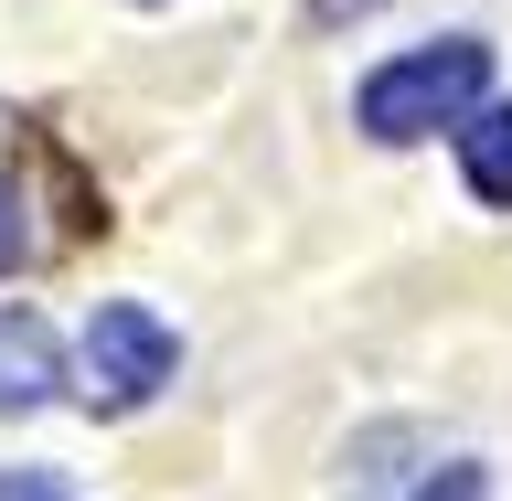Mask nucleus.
<instances>
[{
	"label": "nucleus",
	"instance_id": "obj_1",
	"mask_svg": "<svg viewBox=\"0 0 512 501\" xmlns=\"http://www.w3.org/2000/svg\"><path fill=\"white\" fill-rule=\"evenodd\" d=\"M480 96H491V43H480V32H438V43L374 64L363 96H352V118H363V139L406 150V139H427V128H459Z\"/></svg>",
	"mask_w": 512,
	"mask_h": 501
},
{
	"label": "nucleus",
	"instance_id": "obj_2",
	"mask_svg": "<svg viewBox=\"0 0 512 501\" xmlns=\"http://www.w3.org/2000/svg\"><path fill=\"white\" fill-rule=\"evenodd\" d=\"M171 374H182V342H171V320H160L150 299H107V310L86 320V352H75V395H86L96 416L150 406Z\"/></svg>",
	"mask_w": 512,
	"mask_h": 501
},
{
	"label": "nucleus",
	"instance_id": "obj_3",
	"mask_svg": "<svg viewBox=\"0 0 512 501\" xmlns=\"http://www.w3.org/2000/svg\"><path fill=\"white\" fill-rule=\"evenodd\" d=\"M54 395V331L32 310H0V416H32Z\"/></svg>",
	"mask_w": 512,
	"mask_h": 501
},
{
	"label": "nucleus",
	"instance_id": "obj_4",
	"mask_svg": "<svg viewBox=\"0 0 512 501\" xmlns=\"http://www.w3.org/2000/svg\"><path fill=\"white\" fill-rule=\"evenodd\" d=\"M459 171H470L480 203H512V107H491V96H480L470 118H459Z\"/></svg>",
	"mask_w": 512,
	"mask_h": 501
},
{
	"label": "nucleus",
	"instance_id": "obj_5",
	"mask_svg": "<svg viewBox=\"0 0 512 501\" xmlns=\"http://www.w3.org/2000/svg\"><path fill=\"white\" fill-rule=\"evenodd\" d=\"M416 501H491V480H480L470 459H448L438 480H416Z\"/></svg>",
	"mask_w": 512,
	"mask_h": 501
},
{
	"label": "nucleus",
	"instance_id": "obj_6",
	"mask_svg": "<svg viewBox=\"0 0 512 501\" xmlns=\"http://www.w3.org/2000/svg\"><path fill=\"white\" fill-rule=\"evenodd\" d=\"M0 501H75L64 470H0Z\"/></svg>",
	"mask_w": 512,
	"mask_h": 501
},
{
	"label": "nucleus",
	"instance_id": "obj_7",
	"mask_svg": "<svg viewBox=\"0 0 512 501\" xmlns=\"http://www.w3.org/2000/svg\"><path fill=\"white\" fill-rule=\"evenodd\" d=\"M11 256H32V224H22V192H0V267Z\"/></svg>",
	"mask_w": 512,
	"mask_h": 501
}]
</instances>
